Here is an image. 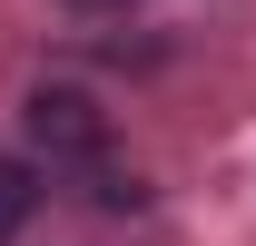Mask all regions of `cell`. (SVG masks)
I'll return each mask as SVG.
<instances>
[{
  "label": "cell",
  "mask_w": 256,
  "mask_h": 246,
  "mask_svg": "<svg viewBox=\"0 0 256 246\" xmlns=\"http://www.w3.org/2000/svg\"><path fill=\"white\" fill-rule=\"evenodd\" d=\"M30 207H40V178H30V158H0V246L30 226Z\"/></svg>",
  "instance_id": "2"
},
{
  "label": "cell",
  "mask_w": 256,
  "mask_h": 246,
  "mask_svg": "<svg viewBox=\"0 0 256 246\" xmlns=\"http://www.w3.org/2000/svg\"><path fill=\"white\" fill-rule=\"evenodd\" d=\"M30 138L50 158H98V148H108V118H98L89 89H40L30 98Z\"/></svg>",
  "instance_id": "1"
}]
</instances>
